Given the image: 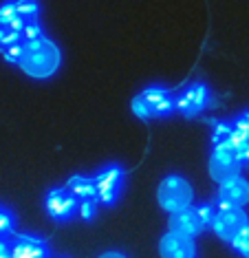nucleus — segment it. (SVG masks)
<instances>
[{
	"label": "nucleus",
	"mask_w": 249,
	"mask_h": 258,
	"mask_svg": "<svg viewBox=\"0 0 249 258\" xmlns=\"http://www.w3.org/2000/svg\"><path fill=\"white\" fill-rule=\"evenodd\" d=\"M197 210H199V216L205 223V227H212V221H214V216H216V205L203 203V205H197Z\"/></svg>",
	"instance_id": "nucleus-18"
},
{
	"label": "nucleus",
	"mask_w": 249,
	"mask_h": 258,
	"mask_svg": "<svg viewBox=\"0 0 249 258\" xmlns=\"http://www.w3.org/2000/svg\"><path fill=\"white\" fill-rule=\"evenodd\" d=\"M236 157H238V159H240L242 166H249V144L245 146V148H240L238 152H236Z\"/></svg>",
	"instance_id": "nucleus-22"
},
{
	"label": "nucleus",
	"mask_w": 249,
	"mask_h": 258,
	"mask_svg": "<svg viewBox=\"0 0 249 258\" xmlns=\"http://www.w3.org/2000/svg\"><path fill=\"white\" fill-rule=\"evenodd\" d=\"M174 110H176V95H172V91L163 89V86H148L133 99V113L141 121L168 117Z\"/></svg>",
	"instance_id": "nucleus-2"
},
{
	"label": "nucleus",
	"mask_w": 249,
	"mask_h": 258,
	"mask_svg": "<svg viewBox=\"0 0 249 258\" xmlns=\"http://www.w3.org/2000/svg\"><path fill=\"white\" fill-rule=\"evenodd\" d=\"M78 212L82 219H86V221H91L93 216H95V201H80V208H78Z\"/></svg>",
	"instance_id": "nucleus-21"
},
{
	"label": "nucleus",
	"mask_w": 249,
	"mask_h": 258,
	"mask_svg": "<svg viewBox=\"0 0 249 258\" xmlns=\"http://www.w3.org/2000/svg\"><path fill=\"white\" fill-rule=\"evenodd\" d=\"M14 232V214L7 208H0V238Z\"/></svg>",
	"instance_id": "nucleus-17"
},
{
	"label": "nucleus",
	"mask_w": 249,
	"mask_h": 258,
	"mask_svg": "<svg viewBox=\"0 0 249 258\" xmlns=\"http://www.w3.org/2000/svg\"><path fill=\"white\" fill-rule=\"evenodd\" d=\"M247 225L249 216L242 208H216V216L212 221V232L225 243H232Z\"/></svg>",
	"instance_id": "nucleus-5"
},
{
	"label": "nucleus",
	"mask_w": 249,
	"mask_h": 258,
	"mask_svg": "<svg viewBox=\"0 0 249 258\" xmlns=\"http://www.w3.org/2000/svg\"><path fill=\"white\" fill-rule=\"evenodd\" d=\"M16 5H18V14L25 20H38V14H40L38 0H16Z\"/></svg>",
	"instance_id": "nucleus-15"
},
{
	"label": "nucleus",
	"mask_w": 249,
	"mask_h": 258,
	"mask_svg": "<svg viewBox=\"0 0 249 258\" xmlns=\"http://www.w3.org/2000/svg\"><path fill=\"white\" fill-rule=\"evenodd\" d=\"M157 201L168 214L192 208V201H194L192 183L185 177H181V174H168L157 187Z\"/></svg>",
	"instance_id": "nucleus-3"
},
{
	"label": "nucleus",
	"mask_w": 249,
	"mask_h": 258,
	"mask_svg": "<svg viewBox=\"0 0 249 258\" xmlns=\"http://www.w3.org/2000/svg\"><path fill=\"white\" fill-rule=\"evenodd\" d=\"M159 256L161 258H197L194 238L168 230L161 236V240H159Z\"/></svg>",
	"instance_id": "nucleus-10"
},
{
	"label": "nucleus",
	"mask_w": 249,
	"mask_h": 258,
	"mask_svg": "<svg viewBox=\"0 0 249 258\" xmlns=\"http://www.w3.org/2000/svg\"><path fill=\"white\" fill-rule=\"evenodd\" d=\"M11 258H49L44 240L33 238V236H18L9 245Z\"/></svg>",
	"instance_id": "nucleus-12"
},
{
	"label": "nucleus",
	"mask_w": 249,
	"mask_h": 258,
	"mask_svg": "<svg viewBox=\"0 0 249 258\" xmlns=\"http://www.w3.org/2000/svg\"><path fill=\"white\" fill-rule=\"evenodd\" d=\"M62 64L60 46L49 38H35L22 42V57L18 67L33 80H49L57 73Z\"/></svg>",
	"instance_id": "nucleus-1"
},
{
	"label": "nucleus",
	"mask_w": 249,
	"mask_h": 258,
	"mask_svg": "<svg viewBox=\"0 0 249 258\" xmlns=\"http://www.w3.org/2000/svg\"><path fill=\"white\" fill-rule=\"evenodd\" d=\"M67 190L73 195L78 201H95L97 199V187H95V179L82 177V174H75V177L69 179Z\"/></svg>",
	"instance_id": "nucleus-13"
},
{
	"label": "nucleus",
	"mask_w": 249,
	"mask_h": 258,
	"mask_svg": "<svg viewBox=\"0 0 249 258\" xmlns=\"http://www.w3.org/2000/svg\"><path fill=\"white\" fill-rule=\"evenodd\" d=\"M242 163L236 157V152L229 148V144L225 139H214V148H212L210 155V177L221 185L225 181L238 177Z\"/></svg>",
	"instance_id": "nucleus-4"
},
{
	"label": "nucleus",
	"mask_w": 249,
	"mask_h": 258,
	"mask_svg": "<svg viewBox=\"0 0 249 258\" xmlns=\"http://www.w3.org/2000/svg\"><path fill=\"white\" fill-rule=\"evenodd\" d=\"M123 177L126 172L117 166V163H110V166L102 168L97 174H95V187H97V201H102L104 205H112L119 199L121 187H123Z\"/></svg>",
	"instance_id": "nucleus-6"
},
{
	"label": "nucleus",
	"mask_w": 249,
	"mask_h": 258,
	"mask_svg": "<svg viewBox=\"0 0 249 258\" xmlns=\"http://www.w3.org/2000/svg\"><path fill=\"white\" fill-rule=\"evenodd\" d=\"M210 89L205 84H190L185 91H181L176 95V113H181L183 117H197L201 110H205L210 106Z\"/></svg>",
	"instance_id": "nucleus-8"
},
{
	"label": "nucleus",
	"mask_w": 249,
	"mask_h": 258,
	"mask_svg": "<svg viewBox=\"0 0 249 258\" xmlns=\"http://www.w3.org/2000/svg\"><path fill=\"white\" fill-rule=\"evenodd\" d=\"M44 208H46V214H49L53 221L67 223L78 214L80 201L71 195L67 187H55V190H51L49 195H46Z\"/></svg>",
	"instance_id": "nucleus-7"
},
{
	"label": "nucleus",
	"mask_w": 249,
	"mask_h": 258,
	"mask_svg": "<svg viewBox=\"0 0 249 258\" xmlns=\"http://www.w3.org/2000/svg\"><path fill=\"white\" fill-rule=\"evenodd\" d=\"M242 119H245L247 124H249V110H245V113H242Z\"/></svg>",
	"instance_id": "nucleus-24"
},
{
	"label": "nucleus",
	"mask_w": 249,
	"mask_h": 258,
	"mask_svg": "<svg viewBox=\"0 0 249 258\" xmlns=\"http://www.w3.org/2000/svg\"><path fill=\"white\" fill-rule=\"evenodd\" d=\"M3 55H5V60H7V62L18 64V62H20V57H22V42L7 46V49L3 51Z\"/></svg>",
	"instance_id": "nucleus-20"
},
{
	"label": "nucleus",
	"mask_w": 249,
	"mask_h": 258,
	"mask_svg": "<svg viewBox=\"0 0 249 258\" xmlns=\"http://www.w3.org/2000/svg\"><path fill=\"white\" fill-rule=\"evenodd\" d=\"M18 18H22V16L18 14V5H16V0H5V3L0 5V27L9 29Z\"/></svg>",
	"instance_id": "nucleus-14"
},
{
	"label": "nucleus",
	"mask_w": 249,
	"mask_h": 258,
	"mask_svg": "<svg viewBox=\"0 0 249 258\" xmlns=\"http://www.w3.org/2000/svg\"><path fill=\"white\" fill-rule=\"evenodd\" d=\"M168 227H170V232L185 234V236L194 238V236H199V234L205 230V223L199 216V210L192 205V208H185V210H181V212L170 214Z\"/></svg>",
	"instance_id": "nucleus-11"
},
{
	"label": "nucleus",
	"mask_w": 249,
	"mask_h": 258,
	"mask_svg": "<svg viewBox=\"0 0 249 258\" xmlns=\"http://www.w3.org/2000/svg\"><path fill=\"white\" fill-rule=\"evenodd\" d=\"M229 245H232V249H234L238 256L249 258V225H247L245 230H242V232H240L238 236H236Z\"/></svg>",
	"instance_id": "nucleus-16"
},
{
	"label": "nucleus",
	"mask_w": 249,
	"mask_h": 258,
	"mask_svg": "<svg viewBox=\"0 0 249 258\" xmlns=\"http://www.w3.org/2000/svg\"><path fill=\"white\" fill-rule=\"evenodd\" d=\"M22 38H25V40L42 38V27H40V22L38 20H27L25 31H22Z\"/></svg>",
	"instance_id": "nucleus-19"
},
{
	"label": "nucleus",
	"mask_w": 249,
	"mask_h": 258,
	"mask_svg": "<svg viewBox=\"0 0 249 258\" xmlns=\"http://www.w3.org/2000/svg\"><path fill=\"white\" fill-rule=\"evenodd\" d=\"M99 258H128L126 254H121V251H104Z\"/></svg>",
	"instance_id": "nucleus-23"
},
{
	"label": "nucleus",
	"mask_w": 249,
	"mask_h": 258,
	"mask_svg": "<svg viewBox=\"0 0 249 258\" xmlns=\"http://www.w3.org/2000/svg\"><path fill=\"white\" fill-rule=\"evenodd\" d=\"M249 203V181L245 177H234L218 185L216 208H245Z\"/></svg>",
	"instance_id": "nucleus-9"
}]
</instances>
